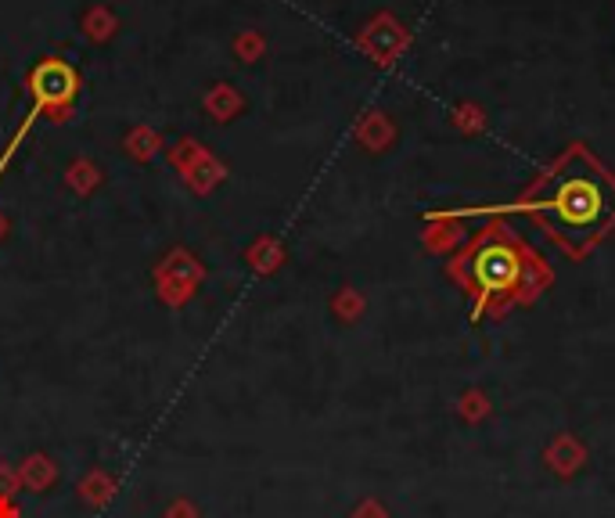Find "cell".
<instances>
[{
	"label": "cell",
	"instance_id": "cell-3",
	"mask_svg": "<svg viewBox=\"0 0 615 518\" xmlns=\"http://www.w3.org/2000/svg\"><path fill=\"white\" fill-rule=\"evenodd\" d=\"M72 72L65 69L62 62H44L40 69L33 72V94H36V105L44 108L47 101H62L72 94Z\"/></svg>",
	"mask_w": 615,
	"mask_h": 518
},
{
	"label": "cell",
	"instance_id": "cell-1",
	"mask_svg": "<svg viewBox=\"0 0 615 518\" xmlns=\"http://www.w3.org/2000/svg\"><path fill=\"white\" fill-rule=\"evenodd\" d=\"M500 216L526 213L536 216L544 231L562 245L572 259H583L615 227V177L601 166L583 144H572L544 177L518 202L504 206H472L450 216Z\"/></svg>",
	"mask_w": 615,
	"mask_h": 518
},
{
	"label": "cell",
	"instance_id": "cell-2",
	"mask_svg": "<svg viewBox=\"0 0 615 518\" xmlns=\"http://www.w3.org/2000/svg\"><path fill=\"white\" fill-rule=\"evenodd\" d=\"M461 259L468 267V285L475 292L472 321H479L490 306L511 303L529 274V249L508 227H490L486 234H479V242Z\"/></svg>",
	"mask_w": 615,
	"mask_h": 518
}]
</instances>
